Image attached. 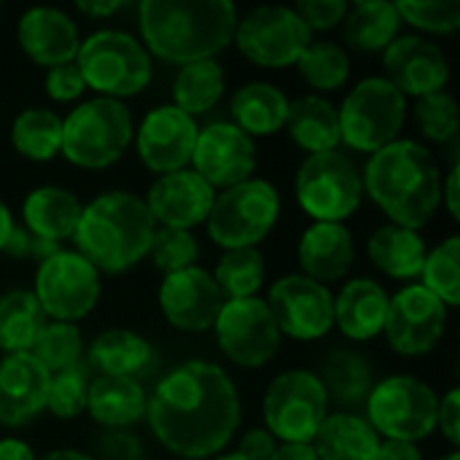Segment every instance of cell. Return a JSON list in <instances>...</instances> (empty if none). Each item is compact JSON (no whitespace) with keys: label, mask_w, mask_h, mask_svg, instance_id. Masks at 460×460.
Listing matches in <instances>:
<instances>
[{"label":"cell","mask_w":460,"mask_h":460,"mask_svg":"<svg viewBox=\"0 0 460 460\" xmlns=\"http://www.w3.org/2000/svg\"><path fill=\"white\" fill-rule=\"evenodd\" d=\"M280 216V197L272 183L264 178H251L224 194H216V202L208 216V234L224 251L256 248L275 226Z\"/></svg>","instance_id":"ba28073f"},{"label":"cell","mask_w":460,"mask_h":460,"mask_svg":"<svg viewBox=\"0 0 460 460\" xmlns=\"http://www.w3.org/2000/svg\"><path fill=\"white\" fill-rule=\"evenodd\" d=\"M447 307L423 286H404L388 296L385 337L402 356H426L445 337Z\"/></svg>","instance_id":"9a60e30c"},{"label":"cell","mask_w":460,"mask_h":460,"mask_svg":"<svg viewBox=\"0 0 460 460\" xmlns=\"http://www.w3.org/2000/svg\"><path fill=\"white\" fill-rule=\"evenodd\" d=\"M348 3L345 0H302L296 3V16L305 22V27L313 32H323V30H332L337 24H342L345 13H348Z\"/></svg>","instance_id":"7dc6e473"},{"label":"cell","mask_w":460,"mask_h":460,"mask_svg":"<svg viewBox=\"0 0 460 460\" xmlns=\"http://www.w3.org/2000/svg\"><path fill=\"white\" fill-rule=\"evenodd\" d=\"M337 113L342 143L353 151L375 154L399 140L407 119V97L383 75H372L353 86Z\"/></svg>","instance_id":"52a82bcc"},{"label":"cell","mask_w":460,"mask_h":460,"mask_svg":"<svg viewBox=\"0 0 460 460\" xmlns=\"http://www.w3.org/2000/svg\"><path fill=\"white\" fill-rule=\"evenodd\" d=\"M81 210L84 205L73 191L59 186H38L22 202V226L49 243H62L75 234Z\"/></svg>","instance_id":"4316f807"},{"label":"cell","mask_w":460,"mask_h":460,"mask_svg":"<svg viewBox=\"0 0 460 460\" xmlns=\"http://www.w3.org/2000/svg\"><path fill=\"white\" fill-rule=\"evenodd\" d=\"M148 256H151L154 267H156L159 272H164V278H167V275H172V272L197 267L199 243H197V237H194L191 232H186V229H156Z\"/></svg>","instance_id":"b9f144b4"},{"label":"cell","mask_w":460,"mask_h":460,"mask_svg":"<svg viewBox=\"0 0 460 460\" xmlns=\"http://www.w3.org/2000/svg\"><path fill=\"white\" fill-rule=\"evenodd\" d=\"M146 404L148 396L132 377L97 375L94 380H89L86 412L108 431H127L129 426H135L140 418H146Z\"/></svg>","instance_id":"484cf974"},{"label":"cell","mask_w":460,"mask_h":460,"mask_svg":"<svg viewBox=\"0 0 460 460\" xmlns=\"http://www.w3.org/2000/svg\"><path fill=\"white\" fill-rule=\"evenodd\" d=\"M296 67L302 78L318 92H334L350 78V57L332 40H310V46L299 54Z\"/></svg>","instance_id":"f35d334b"},{"label":"cell","mask_w":460,"mask_h":460,"mask_svg":"<svg viewBox=\"0 0 460 460\" xmlns=\"http://www.w3.org/2000/svg\"><path fill=\"white\" fill-rule=\"evenodd\" d=\"M442 460H460V453H450L447 458H442Z\"/></svg>","instance_id":"6125c7cd"},{"label":"cell","mask_w":460,"mask_h":460,"mask_svg":"<svg viewBox=\"0 0 460 460\" xmlns=\"http://www.w3.org/2000/svg\"><path fill=\"white\" fill-rule=\"evenodd\" d=\"M229 111L234 116L232 124L240 127L248 137L275 135L286 127L288 97L267 81H251L232 94Z\"/></svg>","instance_id":"4dcf8cb0"},{"label":"cell","mask_w":460,"mask_h":460,"mask_svg":"<svg viewBox=\"0 0 460 460\" xmlns=\"http://www.w3.org/2000/svg\"><path fill=\"white\" fill-rule=\"evenodd\" d=\"M345 40L358 51H385L402 27L399 11L388 0H358L348 8L345 19Z\"/></svg>","instance_id":"1f68e13d"},{"label":"cell","mask_w":460,"mask_h":460,"mask_svg":"<svg viewBox=\"0 0 460 460\" xmlns=\"http://www.w3.org/2000/svg\"><path fill=\"white\" fill-rule=\"evenodd\" d=\"M197 121L175 105H159L146 113L137 129V154L154 172H178L191 162L197 143Z\"/></svg>","instance_id":"d6986e66"},{"label":"cell","mask_w":460,"mask_h":460,"mask_svg":"<svg viewBox=\"0 0 460 460\" xmlns=\"http://www.w3.org/2000/svg\"><path fill=\"white\" fill-rule=\"evenodd\" d=\"M11 229H13L11 210L0 202V251H3V245H5V240H8V234H11Z\"/></svg>","instance_id":"680465c9"},{"label":"cell","mask_w":460,"mask_h":460,"mask_svg":"<svg viewBox=\"0 0 460 460\" xmlns=\"http://www.w3.org/2000/svg\"><path fill=\"white\" fill-rule=\"evenodd\" d=\"M380 442L383 439L367 418L353 412H332L321 423L313 450L318 460H375Z\"/></svg>","instance_id":"83f0119b"},{"label":"cell","mask_w":460,"mask_h":460,"mask_svg":"<svg viewBox=\"0 0 460 460\" xmlns=\"http://www.w3.org/2000/svg\"><path fill=\"white\" fill-rule=\"evenodd\" d=\"M460 237H447L439 248L429 251L423 264V288H429L445 307L460 305Z\"/></svg>","instance_id":"60d3db41"},{"label":"cell","mask_w":460,"mask_h":460,"mask_svg":"<svg viewBox=\"0 0 460 460\" xmlns=\"http://www.w3.org/2000/svg\"><path fill=\"white\" fill-rule=\"evenodd\" d=\"M275 450H278V442H275V437L267 429H251L243 437L237 456L243 460H270Z\"/></svg>","instance_id":"816d5d0a"},{"label":"cell","mask_w":460,"mask_h":460,"mask_svg":"<svg viewBox=\"0 0 460 460\" xmlns=\"http://www.w3.org/2000/svg\"><path fill=\"white\" fill-rule=\"evenodd\" d=\"M146 418L172 456L216 458L240 429V396L218 364L186 361L159 380L148 396Z\"/></svg>","instance_id":"6da1fadb"},{"label":"cell","mask_w":460,"mask_h":460,"mask_svg":"<svg viewBox=\"0 0 460 460\" xmlns=\"http://www.w3.org/2000/svg\"><path fill=\"white\" fill-rule=\"evenodd\" d=\"M329 415V396L318 375L291 369L278 375L264 394L267 431L283 445H313Z\"/></svg>","instance_id":"8fae6325"},{"label":"cell","mask_w":460,"mask_h":460,"mask_svg":"<svg viewBox=\"0 0 460 460\" xmlns=\"http://www.w3.org/2000/svg\"><path fill=\"white\" fill-rule=\"evenodd\" d=\"M213 332L224 356L245 369H259L272 361L283 337L267 307V299L259 296L224 302Z\"/></svg>","instance_id":"5bb4252c"},{"label":"cell","mask_w":460,"mask_h":460,"mask_svg":"<svg viewBox=\"0 0 460 460\" xmlns=\"http://www.w3.org/2000/svg\"><path fill=\"white\" fill-rule=\"evenodd\" d=\"M224 67L216 59L183 65L172 81V105L186 116H202L224 97Z\"/></svg>","instance_id":"d590c367"},{"label":"cell","mask_w":460,"mask_h":460,"mask_svg":"<svg viewBox=\"0 0 460 460\" xmlns=\"http://www.w3.org/2000/svg\"><path fill=\"white\" fill-rule=\"evenodd\" d=\"M32 294L43 315L59 323H75L97 307L100 272L81 253L62 248L38 264Z\"/></svg>","instance_id":"4fadbf2b"},{"label":"cell","mask_w":460,"mask_h":460,"mask_svg":"<svg viewBox=\"0 0 460 460\" xmlns=\"http://www.w3.org/2000/svg\"><path fill=\"white\" fill-rule=\"evenodd\" d=\"M296 256H299V267L305 278L321 286H329V283L342 280L350 272L356 261V243L345 224L315 221L313 226L305 229Z\"/></svg>","instance_id":"cb8c5ba5"},{"label":"cell","mask_w":460,"mask_h":460,"mask_svg":"<svg viewBox=\"0 0 460 460\" xmlns=\"http://www.w3.org/2000/svg\"><path fill=\"white\" fill-rule=\"evenodd\" d=\"M124 3L121 0H78L75 8L86 16H94V19H105L111 13H116Z\"/></svg>","instance_id":"11a10c76"},{"label":"cell","mask_w":460,"mask_h":460,"mask_svg":"<svg viewBox=\"0 0 460 460\" xmlns=\"http://www.w3.org/2000/svg\"><path fill=\"white\" fill-rule=\"evenodd\" d=\"M30 356L35 361H40V367L49 372V375H57V372H65V369H73V367H81V358H84V337L78 332L75 323H46L40 329V334L35 337L32 348H30Z\"/></svg>","instance_id":"ab89813d"},{"label":"cell","mask_w":460,"mask_h":460,"mask_svg":"<svg viewBox=\"0 0 460 460\" xmlns=\"http://www.w3.org/2000/svg\"><path fill=\"white\" fill-rule=\"evenodd\" d=\"M51 375L30 353H11L0 361V423L24 426L46 410Z\"/></svg>","instance_id":"7402d4cb"},{"label":"cell","mask_w":460,"mask_h":460,"mask_svg":"<svg viewBox=\"0 0 460 460\" xmlns=\"http://www.w3.org/2000/svg\"><path fill=\"white\" fill-rule=\"evenodd\" d=\"M151 218L162 224L164 229H186L191 232L194 226L205 224L210 216V208L216 202V189L208 186L194 170H178L159 175L148 197L143 199Z\"/></svg>","instance_id":"44dd1931"},{"label":"cell","mask_w":460,"mask_h":460,"mask_svg":"<svg viewBox=\"0 0 460 460\" xmlns=\"http://www.w3.org/2000/svg\"><path fill=\"white\" fill-rule=\"evenodd\" d=\"M100 460H143V442L129 431H105L97 442Z\"/></svg>","instance_id":"681fc988"},{"label":"cell","mask_w":460,"mask_h":460,"mask_svg":"<svg viewBox=\"0 0 460 460\" xmlns=\"http://www.w3.org/2000/svg\"><path fill=\"white\" fill-rule=\"evenodd\" d=\"M156 221L146 202L129 191H108L84 205L75 226V253L97 272L119 275L143 261L151 251Z\"/></svg>","instance_id":"277c9868"},{"label":"cell","mask_w":460,"mask_h":460,"mask_svg":"<svg viewBox=\"0 0 460 460\" xmlns=\"http://www.w3.org/2000/svg\"><path fill=\"white\" fill-rule=\"evenodd\" d=\"M13 148L32 162H49L62 151V119L49 108H24L11 127Z\"/></svg>","instance_id":"8d00e7d4"},{"label":"cell","mask_w":460,"mask_h":460,"mask_svg":"<svg viewBox=\"0 0 460 460\" xmlns=\"http://www.w3.org/2000/svg\"><path fill=\"white\" fill-rule=\"evenodd\" d=\"M16 38L22 51L46 67H57L65 62H75V54L81 49L78 27L73 19L51 5H38L22 13Z\"/></svg>","instance_id":"603a6c76"},{"label":"cell","mask_w":460,"mask_h":460,"mask_svg":"<svg viewBox=\"0 0 460 460\" xmlns=\"http://www.w3.org/2000/svg\"><path fill=\"white\" fill-rule=\"evenodd\" d=\"M159 307L170 326L181 332H208L224 307V294L210 272L202 267H189L162 280Z\"/></svg>","instance_id":"ffe728a7"},{"label":"cell","mask_w":460,"mask_h":460,"mask_svg":"<svg viewBox=\"0 0 460 460\" xmlns=\"http://www.w3.org/2000/svg\"><path fill=\"white\" fill-rule=\"evenodd\" d=\"M267 307L280 329L302 342L323 340L334 326V296L305 275H286L270 288Z\"/></svg>","instance_id":"2e32d148"},{"label":"cell","mask_w":460,"mask_h":460,"mask_svg":"<svg viewBox=\"0 0 460 460\" xmlns=\"http://www.w3.org/2000/svg\"><path fill=\"white\" fill-rule=\"evenodd\" d=\"M46 326V315L32 291L13 288L0 296V350L30 353L35 337Z\"/></svg>","instance_id":"e575fe53"},{"label":"cell","mask_w":460,"mask_h":460,"mask_svg":"<svg viewBox=\"0 0 460 460\" xmlns=\"http://www.w3.org/2000/svg\"><path fill=\"white\" fill-rule=\"evenodd\" d=\"M439 399L434 388L410 375H394L367 396V423L377 437L396 442H420L437 429Z\"/></svg>","instance_id":"9c48e42d"},{"label":"cell","mask_w":460,"mask_h":460,"mask_svg":"<svg viewBox=\"0 0 460 460\" xmlns=\"http://www.w3.org/2000/svg\"><path fill=\"white\" fill-rule=\"evenodd\" d=\"M135 135L132 113L121 100L92 97L62 119V156L84 170L116 164Z\"/></svg>","instance_id":"5b68a950"},{"label":"cell","mask_w":460,"mask_h":460,"mask_svg":"<svg viewBox=\"0 0 460 460\" xmlns=\"http://www.w3.org/2000/svg\"><path fill=\"white\" fill-rule=\"evenodd\" d=\"M286 127H288V135L294 137V143L310 154L337 151V146L342 143L337 105H332L321 94H305V97L288 102Z\"/></svg>","instance_id":"f1b7e54d"},{"label":"cell","mask_w":460,"mask_h":460,"mask_svg":"<svg viewBox=\"0 0 460 460\" xmlns=\"http://www.w3.org/2000/svg\"><path fill=\"white\" fill-rule=\"evenodd\" d=\"M237 8L229 0H143L140 32L148 54L191 65L216 59L234 38Z\"/></svg>","instance_id":"7a4b0ae2"},{"label":"cell","mask_w":460,"mask_h":460,"mask_svg":"<svg viewBox=\"0 0 460 460\" xmlns=\"http://www.w3.org/2000/svg\"><path fill=\"white\" fill-rule=\"evenodd\" d=\"M46 94L57 102H73L84 94L86 84L75 62H65L46 70Z\"/></svg>","instance_id":"c3c4849f"},{"label":"cell","mask_w":460,"mask_h":460,"mask_svg":"<svg viewBox=\"0 0 460 460\" xmlns=\"http://www.w3.org/2000/svg\"><path fill=\"white\" fill-rule=\"evenodd\" d=\"M367 253H369V261L388 278L410 280L423 272L429 248L418 232L396 226V224H385L369 237Z\"/></svg>","instance_id":"f546056e"},{"label":"cell","mask_w":460,"mask_h":460,"mask_svg":"<svg viewBox=\"0 0 460 460\" xmlns=\"http://www.w3.org/2000/svg\"><path fill=\"white\" fill-rule=\"evenodd\" d=\"M0 460H35V453L27 442L22 439H0Z\"/></svg>","instance_id":"9f6ffc18"},{"label":"cell","mask_w":460,"mask_h":460,"mask_svg":"<svg viewBox=\"0 0 460 460\" xmlns=\"http://www.w3.org/2000/svg\"><path fill=\"white\" fill-rule=\"evenodd\" d=\"M318 380L326 396L334 399L340 407H356L367 402L369 391L375 388L369 361L361 353L348 350V348H337L326 356Z\"/></svg>","instance_id":"836d02e7"},{"label":"cell","mask_w":460,"mask_h":460,"mask_svg":"<svg viewBox=\"0 0 460 460\" xmlns=\"http://www.w3.org/2000/svg\"><path fill=\"white\" fill-rule=\"evenodd\" d=\"M191 170L213 189H232L253 178L256 143L232 121H213L197 132Z\"/></svg>","instance_id":"e0dca14e"},{"label":"cell","mask_w":460,"mask_h":460,"mask_svg":"<svg viewBox=\"0 0 460 460\" xmlns=\"http://www.w3.org/2000/svg\"><path fill=\"white\" fill-rule=\"evenodd\" d=\"M394 5L402 22L434 35H453L460 27L458 0H402Z\"/></svg>","instance_id":"ee69618b"},{"label":"cell","mask_w":460,"mask_h":460,"mask_svg":"<svg viewBox=\"0 0 460 460\" xmlns=\"http://www.w3.org/2000/svg\"><path fill=\"white\" fill-rule=\"evenodd\" d=\"M388 315V294L372 278H353L334 296V326L348 340L367 342L375 340Z\"/></svg>","instance_id":"d4e9b609"},{"label":"cell","mask_w":460,"mask_h":460,"mask_svg":"<svg viewBox=\"0 0 460 460\" xmlns=\"http://www.w3.org/2000/svg\"><path fill=\"white\" fill-rule=\"evenodd\" d=\"M415 124L434 143H450L458 137V102L447 92H434L418 100Z\"/></svg>","instance_id":"7bdbcfd3"},{"label":"cell","mask_w":460,"mask_h":460,"mask_svg":"<svg viewBox=\"0 0 460 460\" xmlns=\"http://www.w3.org/2000/svg\"><path fill=\"white\" fill-rule=\"evenodd\" d=\"M218 291L229 299H251L264 283V256L259 248L224 251L216 270L210 272Z\"/></svg>","instance_id":"74e56055"},{"label":"cell","mask_w":460,"mask_h":460,"mask_svg":"<svg viewBox=\"0 0 460 460\" xmlns=\"http://www.w3.org/2000/svg\"><path fill=\"white\" fill-rule=\"evenodd\" d=\"M213 460H243L237 453H229V456H216Z\"/></svg>","instance_id":"94428289"},{"label":"cell","mask_w":460,"mask_h":460,"mask_svg":"<svg viewBox=\"0 0 460 460\" xmlns=\"http://www.w3.org/2000/svg\"><path fill=\"white\" fill-rule=\"evenodd\" d=\"M458 172H460V167H458V162L450 167V172H447V183L442 186V202L447 205V210H450V216L458 221L460 218V205H458Z\"/></svg>","instance_id":"db71d44e"},{"label":"cell","mask_w":460,"mask_h":460,"mask_svg":"<svg viewBox=\"0 0 460 460\" xmlns=\"http://www.w3.org/2000/svg\"><path fill=\"white\" fill-rule=\"evenodd\" d=\"M86 394H89V380H86L84 367L57 372L51 375V383H49L46 410L62 420H73L81 412H86Z\"/></svg>","instance_id":"f6af8a7d"},{"label":"cell","mask_w":460,"mask_h":460,"mask_svg":"<svg viewBox=\"0 0 460 460\" xmlns=\"http://www.w3.org/2000/svg\"><path fill=\"white\" fill-rule=\"evenodd\" d=\"M364 191L391 224L423 229L442 205V175L434 154L415 140H394L375 151L361 175Z\"/></svg>","instance_id":"3957f363"},{"label":"cell","mask_w":460,"mask_h":460,"mask_svg":"<svg viewBox=\"0 0 460 460\" xmlns=\"http://www.w3.org/2000/svg\"><path fill=\"white\" fill-rule=\"evenodd\" d=\"M375 460H423L418 445L412 442H396V439H383L377 458Z\"/></svg>","instance_id":"f5cc1de1"},{"label":"cell","mask_w":460,"mask_h":460,"mask_svg":"<svg viewBox=\"0 0 460 460\" xmlns=\"http://www.w3.org/2000/svg\"><path fill=\"white\" fill-rule=\"evenodd\" d=\"M385 81L394 84L404 97H426L445 92L450 81V62L445 51L420 35H402L383 51Z\"/></svg>","instance_id":"ac0fdd59"},{"label":"cell","mask_w":460,"mask_h":460,"mask_svg":"<svg viewBox=\"0 0 460 460\" xmlns=\"http://www.w3.org/2000/svg\"><path fill=\"white\" fill-rule=\"evenodd\" d=\"M38 460H94L92 456H86V453H78V450H54V453H49V456H43V458Z\"/></svg>","instance_id":"91938a15"},{"label":"cell","mask_w":460,"mask_h":460,"mask_svg":"<svg viewBox=\"0 0 460 460\" xmlns=\"http://www.w3.org/2000/svg\"><path fill=\"white\" fill-rule=\"evenodd\" d=\"M270 460H318L313 445H278Z\"/></svg>","instance_id":"6f0895ef"},{"label":"cell","mask_w":460,"mask_h":460,"mask_svg":"<svg viewBox=\"0 0 460 460\" xmlns=\"http://www.w3.org/2000/svg\"><path fill=\"white\" fill-rule=\"evenodd\" d=\"M437 426L445 434V439L458 447L460 445V394L458 388H453L442 402H439V412H437Z\"/></svg>","instance_id":"f907efd6"},{"label":"cell","mask_w":460,"mask_h":460,"mask_svg":"<svg viewBox=\"0 0 460 460\" xmlns=\"http://www.w3.org/2000/svg\"><path fill=\"white\" fill-rule=\"evenodd\" d=\"M59 248V243H49L38 234H32L30 229L24 226H16L11 229L5 245H3V253H8L11 259H19V261H35V264H43L46 259H51Z\"/></svg>","instance_id":"bcb514c9"},{"label":"cell","mask_w":460,"mask_h":460,"mask_svg":"<svg viewBox=\"0 0 460 460\" xmlns=\"http://www.w3.org/2000/svg\"><path fill=\"white\" fill-rule=\"evenodd\" d=\"M245 59L259 67H288L296 65L299 54L310 46L313 32L286 5H259L237 19L232 38Z\"/></svg>","instance_id":"7c38bea8"},{"label":"cell","mask_w":460,"mask_h":460,"mask_svg":"<svg viewBox=\"0 0 460 460\" xmlns=\"http://www.w3.org/2000/svg\"><path fill=\"white\" fill-rule=\"evenodd\" d=\"M89 364L105 377H132L151 364V345L129 329H108L89 345Z\"/></svg>","instance_id":"d6a6232c"},{"label":"cell","mask_w":460,"mask_h":460,"mask_svg":"<svg viewBox=\"0 0 460 460\" xmlns=\"http://www.w3.org/2000/svg\"><path fill=\"white\" fill-rule=\"evenodd\" d=\"M296 199L315 221L342 224L364 199L361 172L342 151L310 154L296 172Z\"/></svg>","instance_id":"30bf717a"},{"label":"cell","mask_w":460,"mask_h":460,"mask_svg":"<svg viewBox=\"0 0 460 460\" xmlns=\"http://www.w3.org/2000/svg\"><path fill=\"white\" fill-rule=\"evenodd\" d=\"M75 65L84 75L86 89L97 97L121 100L143 92L151 84L154 62L146 46L124 30H97L75 54Z\"/></svg>","instance_id":"8992f818"}]
</instances>
